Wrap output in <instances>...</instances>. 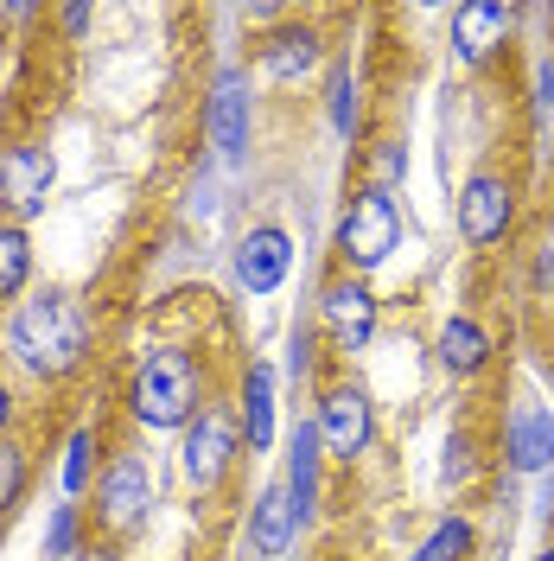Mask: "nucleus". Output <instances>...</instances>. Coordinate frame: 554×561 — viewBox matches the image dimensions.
I'll use <instances>...</instances> for the list:
<instances>
[{
    "instance_id": "nucleus-1",
    "label": "nucleus",
    "mask_w": 554,
    "mask_h": 561,
    "mask_svg": "<svg viewBox=\"0 0 554 561\" xmlns=\"http://www.w3.org/2000/svg\"><path fill=\"white\" fill-rule=\"evenodd\" d=\"M0 345H7V364H20L33 383H65L90 364V313H83V300L45 287L7 313Z\"/></svg>"
},
{
    "instance_id": "nucleus-2",
    "label": "nucleus",
    "mask_w": 554,
    "mask_h": 561,
    "mask_svg": "<svg viewBox=\"0 0 554 561\" xmlns=\"http://www.w3.org/2000/svg\"><path fill=\"white\" fill-rule=\"evenodd\" d=\"M128 415L147 434H173L192 427L205 415V364L185 345H153L135 364V383H128Z\"/></svg>"
},
{
    "instance_id": "nucleus-3",
    "label": "nucleus",
    "mask_w": 554,
    "mask_h": 561,
    "mask_svg": "<svg viewBox=\"0 0 554 561\" xmlns=\"http://www.w3.org/2000/svg\"><path fill=\"white\" fill-rule=\"evenodd\" d=\"M395 243H402V205H395V192H382V185H357L350 192L345 217H338V237H332V249H338V262H345V275H370V268H382L389 255H395Z\"/></svg>"
},
{
    "instance_id": "nucleus-4",
    "label": "nucleus",
    "mask_w": 554,
    "mask_h": 561,
    "mask_svg": "<svg viewBox=\"0 0 554 561\" xmlns=\"http://www.w3.org/2000/svg\"><path fill=\"white\" fill-rule=\"evenodd\" d=\"M147 517H153V466L140 454H115L96 479V524L108 542H122V536L147 529Z\"/></svg>"
},
{
    "instance_id": "nucleus-5",
    "label": "nucleus",
    "mask_w": 554,
    "mask_h": 561,
    "mask_svg": "<svg viewBox=\"0 0 554 561\" xmlns=\"http://www.w3.org/2000/svg\"><path fill=\"white\" fill-rule=\"evenodd\" d=\"M312 427H319V447L332 459H357L370 454V440H377V409H370V396H363V383H350V377H338V383L319 389V415H312Z\"/></svg>"
},
{
    "instance_id": "nucleus-6",
    "label": "nucleus",
    "mask_w": 554,
    "mask_h": 561,
    "mask_svg": "<svg viewBox=\"0 0 554 561\" xmlns=\"http://www.w3.org/2000/svg\"><path fill=\"white\" fill-rule=\"evenodd\" d=\"M205 135L217 147V160L243 167L249 160V135H255V103H249V70L223 65L217 83H210V103H205Z\"/></svg>"
},
{
    "instance_id": "nucleus-7",
    "label": "nucleus",
    "mask_w": 554,
    "mask_h": 561,
    "mask_svg": "<svg viewBox=\"0 0 554 561\" xmlns=\"http://www.w3.org/2000/svg\"><path fill=\"white\" fill-rule=\"evenodd\" d=\"M51 185H58V160L51 147L38 140H20L0 153V205H7V224H26L51 205Z\"/></svg>"
},
{
    "instance_id": "nucleus-8",
    "label": "nucleus",
    "mask_w": 554,
    "mask_h": 561,
    "mask_svg": "<svg viewBox=\"0 0 554 561\" xmlns=\"http://www.w3.org/2000/svg\"><path fill=\"white\" fill-rule=\"evenodd\" d=\"M236 454H243V427L223 415V409H205V415L185 427V447H178V459H185V479H192V491H217L223 479H230V466H236Z\"/></svg>"
},
{
    "instance_id": "nucleus-9",
    "label": "nucleus",
    "mask_w": 554,
    "mask_h": 561,
    "mask_svg": "<svg viewBox=\"0 0 554 561\" xmlns=\"http://www.w3.org/2000/svg\"><path fill=\"white\" fill-rule=\"evenodd\" d=\"M510 224H517V185L504 173L465 179V192H459V237L472 249H490L510 237Z\"/></svg>"
},
{
    "instance_id": "nucleus-10",
    "label": "nucleus",
    "mask_w": 554,
    "mask_h": 561,
    "mask_svg": "<svg viewBox=\"0 0 554 561\" xmlns=\"http://www.w3.org/2000/svg\"><path fill=\"white\" fill-rule=\"evenodd\" d=\"M319 325H325V339L332 351H363L377 339V294L363 287L357 275H338L325 294H319Z\"/></svg>"
},
{
    "instance_id": "nucleus-11",
    "label": "nucleus",
    "mask_w": 554,
    "mask_h": 561,
    "mask_svg": "<svg viewBox=\"0 0 554 561\" xmlns=\"http://www.w3.org/2000/svg\"><path fill=\"white\" fill-rule=\"evenodd\" d=\"M510 26H517V7H504V0H465V7H452L459 65H490V58L504 51Z\"/></svg>"
},
{
    "instance_id": "nucleus-12",
    "label": "nucleus",
    "mask_w": 554,
    "mask_h": 561,
    "mask_svg": "<svg viewBox=\"0 0 554 561\" xmlns=\"http://www.w3.org/2000/svg\"><path fill=\"white\" fill-rule=\"evenodd\" d=\"M293 268V237L280 224H255L243 243H236V280L243 294H275L280 280Z\"/></svg>"
},
{
    "instance_id": "nucleus-13",
    "label": "nucleus",
    "mask_w": 554,
    "mask_h": 561,
    "mask_svg": "<svg viewBox=\"0 0 554 561\" xmlns=\"http://www.w3.org/2000/svg\"><path fill=\"white\" fill-rule=\"evenodd\" d=\"M504 466L510 472H549L554 466V409L522 402L517 415L504 421Z\"/></svg>"
},
{
    "instance_id": "nucleus-14",
    "label": "nucleus",
    "mask_w": 554,
    "mask_h": 561,
    "mask_svg": "<svg viewBox=\"0 0 554 561\" xmlns=\"http://www.w3.org/2000/svg\"><path fill=\"white\" fill-rule=\"evenodd\" d=\"M293 536H300V511H293L287 485H268L255 497V511H249V549L262 561H275V556L293 549Z\"/></svg>"
},
{
    "instance_id": "nucleus-15",
    "label": "nucleus",
    "mask_w": 554,
    "mask_h": 561,
    "mask_svg": "<svg viewBox=\"0 0 554 561\" xmlns=\"http://www.w3.org/2000/svg\"><path fill=\"white\" fill-rule=\"evenodd\" d=\"M236 427H243V447H249V454H268V440H275V370H268V364H249Z\"/></svg>"
},
{
    "instance_id": "nucleus-16",
    "label": "nucleus",
    "mask_w": 554,
    "mask_h": 561,
    "mask_svg": "<svg viewBox=\"0 0 554 561\" xmlns=\"http://www.w3.org/2000/svg\"><path fill=\"white\" fill-rule=\"evenodd\" d=\"M319 427L300 421L293 427V447H287V497H293V511H300V524H307L312 511H319Z\"/></svg>"
},
{
    "instance_id": "nucleus-17",
    "label": "nucleus",
    "mask_w": 554,
    "mask_h": 561,
    "mask_svg": "<svg viewBox=\"0 0 554 561\" xmlns=\"http://www.w3.org/2000/svg\"><path fill=\"white\" fill-rule=\"evenodd\" d=\"M262 70H268L275 83H307L312 70H319V33H312V26L275 33L262 45Z\"/></svg>"
},
{
    "instance_id": "nucleus-18",
    "label": "nucleus",
    "mask_w": 554,
    "mask_h": 561,
    "mask_svg": "<svg viewBox=\"0 0 554 561\" xmlns=\"http://www.w3.org/2000/svg\"><path fill=\"white\" fill-rule=\"evenodd\" d=\"M490 364V332L478 319H447L440 325V370L447 377H478Z\"/></svg>"
},
{
    "instance_id": "nucleus-19",
    "label": "nucleus",
    "mask_w": 554,
    "mask_h": 561,
    "mask_svg": "<svg viewBox=\"0 0 554 561\" xmlns=\"http://www.w3.org/2000/svg\"><path fill=\"white\" fill-rule=\"evenodd\" d=\"M472 549H478V529L465 524V517H440V524L415 542L408 561H472Z\"/></svg>"
},
{
    "instance_id": "nucleus-20",
    "label": "nucleus",
    "mask_w": 554,
    "mask_h": 561,
    "mask_svg": "<svg viewBox=\"0 0 554 561\" xmlns=\"http://www.w3.org/2000/svg\"><path fill=\"white\" fill-rule=\"evenodd\" d=\"M33 280V237L26 224H0V300H13Z\"/></svg>"
},
{
    "instance_id": "nucleus-21",
    "label": "nucleus",
    "mask_w": 554,
    "mask_h": 561,
    "mask_svg": "<svg viewBox=\"0 0 554 561\" xmlns=\"http://www.w3.org/2000/svg\"><path fill=\"white\" fill-rule=\"evenodd\" d=\"M26 485H33V466H26V447L0 434V517H13V511H20V497H26Z\"/></svg>"
},
{
    "instance_id": "nucleus-22",
    "label": "nucleus",
    "mask_w": 554,
    "mask_h": 561,
    "mask_svg": "<svg viewBox=\"0 0 554 561\" xmlns=\"http://www.w3.org/2000/svg\"><path fill=\"white\" fill-rule=\"evenodd\" d=\"M90 454H96V434L77 427V434L65 440V497H77V491L90 485Z\"/></svg>"
},
{
    "instance_id": "nucleus-23",
    "label": "nucleus",
    "mask_w": 554,
    "mask_h": 561,
    "mask_svg": "<svg viewBox=\"0 0 554 561\" xmlns=\"http://www.w3.org/2000/svg\"><path fill=\"white\" fill-rule=\"evenodd\" d=\"M45 556L51 561L77 556V504H58V511H51V524H45Z\"/></svg>"
},
{
    "instance_id": "nucleus-24",
    "label": "nucleus",
    "mask_w": 554,
    "mask_h": 561,
    "mask_svg": "<svg viewBox=\"0 0 554 561\" xmlns=\"http://www.w3.org/2000/svg\"><path fill=\"white\" fill-rule=\"evenodd\" d=\"M332 128H338V135L357 128V77H350V70L332 77Z\"/></svg>"
},
{
    "instance_id": "nucleus-25",
    "label": "nucleus",
    "mask_w": 554,
    "mask_h": 561,
    "mask_svg": "<svg viewBox=\"0 0 554 561\" xmlns=\"http://www.w3.org/2000/svg\"><path fill=\"white\" fill-rule=\"evenodd\" d=\"M408 173V153L395 147V140H382V153H377V179L370 185H382V192H395V179Z\"/></svg>"
},
{
    "instance_id": "nucleus-26",
    "label": "nucleus",
    "mask_w": 554,
    "mask_h": 561,
    "mask_svg": "<svg viewBox=\"0 0 554 561\" xmlns=\"http://www.w3.org/2000/svg\"><path fill=\"white\" fill-rule=\"evenodd\" d=\"M287 370H293V377L312 370V332H293V339H287Z\"/></svg>"
},
{
    "instance_id": "nucleus-27",
    "label": "nucleus",
    "mask_w": 554,
    "mask_h": 561,
    "mask_svg": "<svg viewBox=\"0 0 554 561\" xmlns=\"http://www.w3.org/2000/svg\"><path fill=\"white\" fill-rule=\"evenodd\" d=\"M535 108H542V115L554 108V58H542V65H535Z\"/></svg>"
},
{
    "instance_id": "nucleus-28",
    "label": "nucleus",
    "mask_w": 554,
    "mask_h": 561,
    "mask_svg": "<svg viewBox=\"0 0 554 561\" xmlns=\"http://www.w3.org/2000/svg\"><path fill=\"white\" fill-rule=\"evenodd\" d=\"M70 561H122V549L115 542H90V549H77Z\"/></svg>"
},
{
    "instance_id": "nucleus-29",
    "label": "nucleus",
    "mask_w": 554,
    "mask_h": 561,
    "mask_svg": "<svg viewBox=\"0 0 554 561\" xmlns=\"http://www.w3.org/2000/svg\"><path fill=\"white\" fill-rule=\"evenodd\" d=\"M13 427V389H7V377H0V434Z\"/></svg>"
},
{
    "instance_id": "nucleus-30",
    "label": "nucleus",
    "mask_w": 554,
    "mask_h": 561,
    "mask_svg": "<svg viewBox=\"0 0 554 561\" xmlns=\"http://www.w3.org/2000/svg\"><path fill=\"white\" fill-rule=\"evenodd\" d=\"M542 561H554V549H549V556H542Z\"/></svg>"
}]
</instances>
